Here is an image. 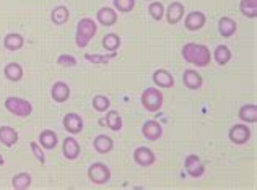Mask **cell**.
Returning a JSON list of instances; mask_svg holds the SVG:
<instances>
[{
  "instance_id": "1",
  "label": "cell",
  "mask_w": 257,
  "mask_h": 190,
  "mask_svg": "<svg viewBox=\"0 0 257 190\" xmlns=\"http://www.w3.org/2000/svg\"><path fill=\"white\" fill-rule=\"evenodd\" d=\"M181 56L186 62L197 67H207L212 60L210 49L205 44H197V43H187L182 46Z\"/></svg>"
},
{
  "instance_id": "2",
  "label": "cell",
  "mask_w": 257,
  "mask_h": 190,
  "mask_svg": "<svg viewBox=\"0 0 257 190\" xmlns=\"http://www.w3.org/2000/svg\"><path fill=\"white\" fill-rule=\"evenodd\" d=\"M96 31H98V26L91 18H82L77 23L75 44L80 49H85V47L90 44V41L94 38V35H96Z\"/></svg>"
},
{
  "instance_id": "3",
  "label": "cell",
  "mask_w": 257,
  "mask_h": 190,
  "mask_svg": "<svg viewBox=\"0 0 257 190\" xmlns=\"http://www.w3.org/2000/svg\"><path fill=\"white\" fill-rule=\"evenodd\" d=\"M142 106L145 107L148 112H158L163 107L165 96L158 88H147L140 96Z\"/></svg>"
},
{
  "instance_id": "4",
  "label": "cell",
  "mask_w": 257,
  "mask_h": 190,
  "mask_svg": "<svg viewBox=\"0 0 257 190\" xmlns=\"http://www.w3.org/2000/svg\"><path fill=\"white\" fill-rule=\"evenodd\" d=\"M5 109L17 117H28L33 112V106L30 101L17 96H9L5 99Z\"/></svg>"
},
{
  "instance_id": "5",
  "label": "cell",
  "mask_w": 257,
  "mask_h": 190,
  "mask_svg": "<svg viewBox=\"0 0 257 190\" xmlns=\"http://www.w3.org/2000/svg\"><path fill=\"white\" fill-rule=\"evenodd\" d=\"M88 179L96 185L107 184V182L111 180V169L107 167L104 162H99V161L93 162V164L88 167Z\"/></svg>"
},
{
  "instance_id": "6",
  "label": "cell",
  "mask_w": 257,
  "mask_h": 190,
  "mask_svg": "<svg viewBox=\"0 0 257 190\" xmlns=\"http://www.w3.org/2000/svg\"><path fill=\"white\" fill-rule=\"evenodd\" d=\"M184 167L192 179H199L205 174V166L197 154H187L184 159Z\"/></svg>"
},
{
  "instance_id": "7",
  "label": "cell",
  "mask_w": 257,
  "mask_h": 190,
  "mask_svg": "<svg viewBox=\"0 0 257 190\" xmlns=\"http://www.w3.org/2000/svg\"><path fill=\"white\" fill-rule=\"evenodd\" d=\"M228 138L234 145H244L249 141V138H251V130H249V127L244 124H236L229 128Z\"/></svg>"
},
{
  "instance_id": "8",
  "label": "cell",
  "mask_w": 257,
  "mask_h": 190,
  "mask_svg": "<svg viewBox=\"0 0 257 190\" xmlns=\"http://www.w3.org/2000/svg\"><path fill=\"white\" fill-rule=\"evenodd\" d=\"M134 161L142 167H150L155 164V161H157V156H155V153L150 148L139 146L137 150L134 151Z\"/></svg>"
},
{
  "instance_id": "9",
  "label": "cell",
  "mask_w": 257,
  "mask_h": 190,
  "mask_svg": "<svg viewBox=\"0 0 257 190\" xmlns=\"http://www.w3.org/2000/svg\"><path fill=\"white\" fill-rule=\"evenodd\" d=\"M205 23H207V17L202 12H191L184 18V26L189 31H199L204 28Z\"/></svg>"
},
{
  "instance_id": "10",
  "label": "cell",
  "mask_w": 257,
  "mask_h": 190,
  "mask_svg": "<svg viewBox=\"0 0 257 190\" xmlns=\"http://www.w3.org/2000/svg\"><path fill=\"white\" fill-rule=\"evenodd\" d=\"M142 133H144V137L150 141H157L161 138V135H163V127H161L160 122L157 120H147L144 125H142Z\"/></svg>"
},
{
  "instance_id": "11",
  "label": "cell",
  "mask_w": 257,
  "mask_h": 190,
  "mask_svg": "<svg viewBox=\"0 0 257 190\" xmlns=\"http://www.w3.org/2000/svg\"><path fill=\"white\" fill-rule=\"evenodd\" d=\"M62 125H64V128H65V130L69 132V133L77 135V133H80V132L83 130V119L80 117L78 114L70 112V114H67L65 117H64Z\"/></svg>"
},
{
  "instance_id": "12",
  "label": "cell",
  "mask_w": 257,
  "mask_h": 190,
  "mask_svg": "<svg viewBox=\"0 0 257 190\" xmlns=\"http://www.w3.org/2000/svg\"><path fill=\"white\" fill-rule=\"evenodd\" d=\"M182 81H184L186 88H189V90H200L202 85H204V78H202V75L197 72V70H192V69H187L184 70V73H182Z\"/></svg>"
},
{
  "instance_id": "13",
  "label": "cell",
  "mask_w": 257,
  "mask_h": 190,
  "mask_svg": "<svg viewBox=\"0 0 257 190\" xmlns=\"http://www.w3.org/2000/svg\"><path fill=\"white\" fill-rule=\"evenodd\" d=\"M184 5H182L181 2H171L170 7L165 10L166 13V20H168V23L170 25H178L182 18H184Z\"/></svg>"
},
{
  "instance_id": "14",
  "label": "cell",
  "mask_w": 257,
  "mask_h": 190,
  "mask_svg": "<svg viewBox=\"0 0 257 190\" xmlns=\"http://www.w3.org/2000/svg\"><path fill=\"white\" fill-rule=\"evenodd\" d=\"M51 96L56 103H65L70 98V86L65 81H56L51 88Z\"/></svg>"
},
{
  "instance_id": "15",
  "label": "cell",
  "mask_w": 257,
  "mask_h": 190,
  "mask_svg": "<svg viewBox=\"0 0 257 190\" xmlns=\"http://www.w3.org/2000/svg\"><path fill=\"white\" fill-rule=\"evenodd\" d=\"M96 22L103 26H114L117 22V12L111 7H101L96 13Z\"/></svg>"
},
{
  "instance_id": "16",
  "label": "cell",
  "mask_w": 257,
  "mask_h": 190,
  "mask_svg": "<svg viewBox=\"0 0 257 190\" xmlns=\"http://www.w3.org/2000/svg\"><path fill=\"white\" fill-rule=\"evenodd\" d=\"M0 143L5 145L7 148H12L13 145L18 143V132L13 127L2 125L0 127Z\"/></svg>"
},
{
  "instance_id": "17",
  "label": "cell",
  "mask_w": 257,
  "mask_h": 190,
  "mask_svg": "<svg viewBox=\"0 0 257 190\" xmlns=\"http://www.w3.org/2000/svg\"><path fill=\"white\" fill-rule=\"evenodd\" d=\"M153 83L160 88H173L174 86V77L165 69H158L153 73Z\"/></svg>"
},
{
  "instance_id": "18",
  "label": "cell",
  "mask_w": 257,
  "mask_h": 190,
  "mask_svg": "<svg viewBox=\"0 0 257 190\" xmlns=\"http://www.w3.org/2000/svg\"><path fill=\"white\" fill-rule=\"evenodd\" d=\"M62 153L67 159H77L80 156V143L73 137H67L62 143Z\"/></svg>"
},
{
  "instance_id": "19",
  "label": "cell",
  "mask_w": 257,
  "mask_h": 190,
  "mask_svg": "<svg viewBox=\"0 0 257 190\" xmlns=\"http://www.w3.org/2000/svg\"><path fill=\"white\" fill-rule=\"evenodd\" d=\"M93 148L99 154H107L112 151L114 141L111 137H107V135H98V137L93 140Z\"/></svg>"
},
{
  "instance_id": "20",
  "label": "cell",
  "mask_w": 257,
  "mask_h": 190,
  "mask_svg": "<svg viewBox=\"0 0 257 190\" xmlns=\"http://www.w3.org/2000/svg\"><path fill=\"white\" fill-rule=\"evenodd\" d=\"M236 30H238V25H236V22L233 18L229 17H223L220 18L218 22V33L223 36V38H231Z\"/></svg>"
},
{
  "instance_id": "21",
  "label": "cell",
  "mask_w": 257,
  "mask_h": 190,
  "mask_svg": "<svg viewBox=\"0 0 257 190\" xmlns=\"http://www.w3.org/2000/svg\"><path fill=\"white\" fill-rule=\"evenodd\" d=\"M59 143V138H57V133L54 130H43L39 133V145H41L44 150H54Z\"/></svg>"
},
{
  "instance_id": "22",
  "label": "cell",
  "mask_w": 257,
  "mask_h": 190,
  "mask_svg": "<svg viewBox=\"0 0 257 190\" xmlns=\"http://www.w3.org/2000/svg\"><path fill=\"white\" fill-rule=\"evenodd\" d=\"M25 46V39L18 33H9L4 38V47L7 51H20Z\"/></svg>"
},
{
  "instance_id": "23",
  "label": "cell",
  "mask_w": 257,
  "mask_h": 190,
  "mask_svg": "<svg viewBox=\"0 0 257 190\" xmlns=\"http://www.w3.org/2000/svg\"><path fill=\"white\" fill-rule=\"evenodd\" d=\"M69 18H70V12L65 5L54 7V10L51 12V20L54 25H64L69 22Z\"/></svg>"
},
{
  "instance_id": "24",
  "label": "cell",
  "mask_w": 257,
  "mask_h": 190,
  "mask_svg": "<svg viewBox=\"0 0 257 190\" xmlns=\"http://www.w3.org/2000/svg\"><path fill=\"white\" fill-rule=\"evenodd\" d=\"M4 73L7 80L13 81V83H17V81H20L23 78V67L17 64V62H12V64H7L5 69H4Z\"/></svg>"
},
{
  "instance_id": "25",
  "label": "cell",
  "mask_w": 257,
  "mask_h": 190,
  "mask_svg": "<svg viewBox=\"0 0 257 190\" xmlns=\"http://www.w3.org/2000/svg\"><path fill=\"white\" fill-rule=\"evenodd\" d=\"M239 119L246 124H255L257 122V106L255 104H244L238 112Z\"/></svg>"
},
{
  "instance_id": "26",
  "label": "cell",
  "mask_w": 257,
  "mask_h": 190,
  "mask_svg": "<svg viewBox=\"0 0 257 190\" xmlns=\"http://www.w3.org/2000/svg\"><path fill=\"white\" fill-rule=\"evenodd\" d=\"M31 175L28 172H18L12 177V187L17 190H26L31 185Z\"/></svg>"
},
{
  "instance_id": "27",
  "label": "cell",
  "mask_w": 257,
  "mask_h": 190,
  "mask_svg": "<svg viewBox=\"0 0 257 190\" xmlns=\"http://www.w3.org/2000/svg\"><path fill=\"white\" fill-rule=\"evenodd\" d=\"M213 59H215V62L221 65V67H225L229 60H231V51L228 49V46H216V49L213 52Z\"/></svg>"
},
{
  "instance_id": "28",
  "label": "cell",
  "mask_w": 257,
  "mask_h": 190,
  "mask_svg": "<svg viewBox=\"0 0 257 190\" xmlns=\"http://www.w3.org/2000/svg\"><path fill=\"white\" fill-rule=\"evenodd\" d=\"M106 124L112 132H119L122 128V117L117 111H109L106 114Z\"/></svg>"
},
{
  "instance_id": "29",
  "label": "cell",
  "mask_w": 257,
  "mask_h": 190,
  "mask_svg": "<svg viewBox=\"0 0 257 190\" xmlns=\"http://www.w3.org/2000/svg\"><path fill=\"white\" fill-rule=\"evenodd\" d=\"M103 47L109 52H117V49L120 47V38L116 33H109V35L103 38Z\"/></svg>"
},
{
  "instance_id": "30",
  "label": "cell",
  "mask_w": 257,
  "mask_h": 190,
  "mask_svg": "<svg viewBox=\"0 0 257 190\" xmlns=\"http://www.w3.org/2000/svg\"><path fill=\"white\" fill-rule=\"evenodd\" d=\"M91 104H93V109L96 111V112H106L107 109H109L111 101H109V98H107V96H103V94H96V96L93 98Z\"/></svg>"
},
{
  "instance_id": "31",
  "label": "cell",
  "mask_w": 257,
  "mask_h": 190,
  "mask_svg": "<svg viewBox=\"0 0 257 190\" xmlns=\"http://www.w3.org/2000/svg\"><path fill=\"white\" fill-rule=\"evenodd\" d=\"M117 52H109L107 56H99V54H85V59L91 64H107L109 60L116 59Z\"/></svg>"
},
{
  "instance_id": "32",
  "label": "cell",
  "mask_w": 257,
  "mask_h": 190,
  "mask_svg": "<svg viewBox=\"0 0 257 190\" xmlns=\"http://www.w3.org/2000/svg\"><path fill=\"white\" fill-rule=\"evenodd\" d=\"M148 13H150V17L155 20V22H160V20H163L165 17V7L161 2H153L148 7Z\"/></svg>"
},
{
  "instance_id": "33",
  "label": "cell",
  "mask_w": 257,
  "mask_h": 190,
  "mask_svg": "<svg viewBox=\"0 0 257 190\" xmlns=\"http://www.w3.org/2000/svg\"><path fill=\"white\" fill-rule=\"evenodd\" d=\"M112 5L114 10H119L120 13H128L135 7V0H112Z\"/></svg>"
},
{
  "instance_id": "34",
  "label": "cell",
  "mask_w": 257,
  "mask_h": 190,
  "mask_svg": "<svg viewBox=\"0 0 257 190\" xmlns=\"http://www.w3.org/2000/svg\"><path fill=\"white\" fill-rule=\"evenodd\" d=\"M30 148H31L33 154L36 156V159H38L39 162H41L43 166H44V164H46V156H44V151H43L41 145L36 143V141H31V143H30Z\"/></svg>"
},
{
  "instance_id": "35",
  "label": "cell",
  "mask_w": 257,
  "mask_h": 190,
  "mask_svg": "<svg viewBox=\"0 0 257 190\" xmlns=\"http://www.w3.org/2000/svg\"><path fill=\"white\" fill-rule=\"evenodd\" d=\"M239 10H241L242 15L247 17V18H251V20H254L257 17V7L247 5L246 2H242V0H241V4H239Z\"/></svg>"
},
{
  "instance_id": "36",
  "label": "cell",
  "mask_w": 257,
  "mask_h": 190,
  "mask_svg": "<svg viewBox=\"0 0 257 190\" xmlns=\"http://www.w3.org/2000/svg\"><path fill=\"white\" fill-rule=\"evenodd\" d=\"M57 64L60 67H75L77 65V59L70 56V54H62V56L57 57Z\"/></svg>"
},
{
  "instance_id": "37",
  "label": "cell",
  "mask_w": 257,
  "mask_h": 190,
  "mask_svg": "<svg viewBox=\"0 0 257 190\" xmlns=\"http://www.w3.org/2000/svg\"><path fill=\"white\" fill-rule=\"evenodd\" d=\"M242 2H246L247 5H251V7H257V0H242Z\"/></svg>"
},
{
  "instance_id": "38",
  "label": "cell",
  "mask_w": 257,
  "mask_h": 190,
  "mask_svg": "<svg viewBox=\"0 0 257 190\" xmlns=\"http://www.w3.org/2000/svg\"><path fill=\"white\" fill-rule=\"evenodd\" d=\"M4 162H5V159H4V156L0 154V166H4Z\"/></svg>"
},
{
  "instance_id": "39",
  "label": "cell",
  "mask_w": 257,
  "mask_h": 190,
  "mask_svg": "<svg viewBox=\"0 0 257 190\" xmlns=\"http://www.w3.org/2000/svg\"><path fill=\"white\" fill-rule=\"evenodd\" d=\"M148 2H153V0H148Z\"/></svg>"
}]
</instances>
